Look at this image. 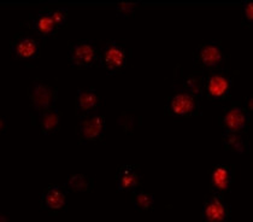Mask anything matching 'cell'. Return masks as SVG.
I'll return each instance as SVG.
<instances>
[{"mask_svg":"<svg viewBox=\"0 0 253 222\" xmlns=\"http://www.w3.org/2000/svg\"><path fill=\"white\" fill-rule=\"evenodd\" d=\"M140 6H141V2L140 1L137 2L122 1V2H117L115 9H116V13L118 17L129 18L140 9Z\"/></svg>","mask_w":253,"mask_h":222,"instance_id":"cell-22","label":"cell"},{"mask_svg":"<svg viewBox=\"0 0 253 222\" xmlns=\"http://www.w3.org/2000/svg\"><path fill=\"white\" fill-rule=\"evenodd\" d=\"M10 53L15 61L28 64L40 57V40L28 33H16L10 40Z\"/></svg>","mask_w":253,"mask_h":222,"instance_id":"cell-5","label":"cell"},{"mask_svg":"<svg viewBox=\"0 0 253 222\" xmlns=\"http://www.w3.org/2000/svg\"><path fill=\"white\" fill-rule=\"evenodd\" d=\"M251 114L243 105L225 106L223 114L218 117V125L223 132H244L246 133L250 128Z\"/></svg>","mask_w":253,"mask_h":222,"instance_id":"cell-9","label":"cell"},{"mask_svg":"<svg viewBox=\"0 0 253 222\" xmlns=\"http://www.w3.org/2000/svg\"><path fill=\"white\" fill-rule=\"evenodd\" d=\"M142 181V175L137 166L125 164L116 169V183L120 192H131L136 190Z\"/></svg>","mask_w":253,"mask_h":222,"instance_id":"cell-14","label":"cell"},{"mask_svg":"<svg viewBox=\"0 0 253 222\" xmlns=\"http://www.w3.org/2000/svg\"><path fill=\"white\" fill-rule=\"evenodd\" d=\"M68 187L65 185H51L41 193L40 207L51 215L64 212L67 209Z\"/></svg>","mask_w":253,"mask_h":222,"instance_id":"cell-13","label":"cell"},{"mask_svg":"<svg viewBox=\"0 0 253 222\" xmlns=\"http://www.w3.org/2000/svg\"><path fill=\"white\" fill-rule=\"evenodd\" d=\"M100 106V98L94 89H79L75 98V115L84 117L93 114Z\"/></svg>","mask_w":253,"mask_h":222,"instance_id":"cell-16","label":"cell"},{"mask_svg":"<svg viewBox=\"0 0 253 222\" xmlns=\"http://www.w3.org/2000/svg\"><path fill=\"white\" fill-rule=\"evenodd\" d=\"M204 74V95L212 104L223 105L230 99L233 92L234 78L232 73L222 68Z\"/></svg>","mask_w":253,"mask_h":222,"instance_id":"cell-1","label":"cell"},{"mask_svg":"<svg viewBox=\"0 0 253 222\" xmlns=\"http://www.w3.org/2000/svg\"><path fill=\"white\" fill-rule=\"evenodd\" d=\"M68 62L71 67L78 69L93 68L99 63V52L92 40H82L70 47Z\"/></svg>","mask_w":253,"mask_h":222,"instance_id":"cell-8","label":"cell"},{"mask_svg":"<svg viewBox=\"0 0 253 222\" xmlns=\"http://www.w3.org/2000/svg\"><path fill=\"white\" fill-rule=\"evenodd\" d=\"M204 80L205 74L203 73H194L191 75L182 78L181 80V89L183 91L194 95V97L203 98L204 97Z\"/></svg>","mask_w":253,"mask_h":222,"instance_id":"cell-18","label":"cell"},{"mask_svg":"<svg viewBox=\"0 0 253 222\" xmlns=\"http://www.w3.org/2000/svg\"><path fill=\"white\" fill-rule=\"evenodd\" d=\"M235 182V167L228 164H216L209 172L210 192L224 194L230 192Z\"/></svg>","mask_w":253,"mask_h":222,"instance_id":"cell-12","label":"cell"},{"mask_svg":"<svg viewBox=\"0 0 253 222\" xmlns=\"http://www.w3.org/2000/svg\"><path fill=\"white\" fill-rule=\"evenodd\" d=\"M241 22L243 26L251 28L253 24V2L245 0L241 2Z\"/></svg>","mask_w":253,"mask_h":222,"instance_id":"cell-23","label":"cell"},{"mask_svg":"<svg viewBox=\"0 0 253 222\" xmlns=\"http://www.w3.org/2000/svg\"><path fill=\"white\" fill-rule=\"evenodd\" d=\"M202 221L227 222L230 220V207L223 199V194L211 192L205 198L202 209Z\"/></svg>","mask_w":253,"mask_h":222,"instance_id":"cell-11","label":"cell"},{"mask_svg":"<svg viewBox=\"0 0 253 222\" xmlns=\"http://www.w3.org/2000/svg\"><path fill=\"white\" fill-rule=\"evenodd\" d=\"M27 97L29 99L32 115H38L54 108L58 99V89L47 81L35 79L27 87Z\"/></svg>","mask_w":253,"mask_h":222,"instance_id":"cell-2","label":"cell"},{"mask_svg":"<svg viewBox=\"0 0 253 222\" xmlns=\"http://www.w3.org/2000/svg\"><path fill=\"white\" fill-rule=\"evenodd\" d=\"M99 63L106 71V74L115 75L125 70L128 63V57H126V50L120 44H117L115 40H110L99 53Z\"/></svg>","mask_w":253,"mask_h":222,"instance_id":"cell-7","label":"cell"},{"mask_svg":"<svg viewBox=\"0 0 253 222\" xmlns=\"http://www.w3.org/2000/svg\"><path fill=\"white\" fill-rule=\"evenodd\" d=\"M225 59L223 46L219 41L200 44L193 53V65L199 68L203 73L222 69Z\"/></svg>","mask_w":253,"mask_h":222,"instance_id":"cell-3","label":"cell"},{"mask_svg":"<svg viewBox=\"0 0 253 222\" xmlns=\"http://www.w3.org/2000/svg\"><path fill=\"white\" fill-rule=\"evenodd\" d=\"M106 131V121L103 115L90 114L88 116L80 117L75 127V134L80 144L97 142L104 139Z\"/></svg>","mask_w":253,"mask_h":222,"instance_id":"cell-6","label":"cell"},{"mask_svg":"<svg viewBox=\"0 0 253 222\" xmlns=\"http://www.w3.org/2000/svg\"><path fill=\"white\" fill-rule=\"evenodd\" d=\"M21 26L29 28L41 39L56 37L60 29L54 20L52 9H43L38 15H30L28 20L22 22Z\"/></svg>","mask_w":253,"mask_h":222,"instance_id":"cell-10","label":"cell"},{"mask_svg":"<svg viewBox=\"0 0 253 222\" xmlns=\"http://www.w3.org/2000/svg\"><path fill=\"white\" fill-rule=\"evenodd\" d=\"M0 126H1V131H2V134H5L6 133V123H7V121H6V117H2L1 120H0Z\"/></svg>","mask_w":253,"mask_h":222,"instance_id":"cell-25","label":"cell"},{"mask_svg":"<svg viewBox=\"0 0 253 222\" xmlns=\"http://www.w3.org/2000/svg\"><path fill=\"white\" fill-rule=\"evenodd\" d=\"M131 203L137 212H150L153 209L156 203V198L153 194L148 193L146 191L134 190L131 191Z\"/></svg>","mask_w":253,"mask_h":222,"instance_id":"cell-20","label":"cell"},{"mask_svg":"<svg viewBox=\"0 0 253 222\" xmlns=\"http://www.w3.org/2000/svg\"><path fill=\"white\" fill-rule=\"evenodd\" d=\"M117 125L126 134L131 135V134L135 133L137 127L141 125V117L133 110L123 111L118 117Z\"/></svg>","mask_w":253,"mask_h":222,"instance_id":"cell-21","label":"cell"},{"mask_svg":"<svg viewBox=\"0 0 253 222\" xmlns=\"http://www.w3.org/2000/svg\"><path fill=\"white\" fill-rule=\"evenodd\" d=\"M62 116V111H59L56 108H52L38 115H32V120L33 125L38 123L39 130L43 135H52V134H56L60 130Z\"/></svg>","mask_w":253,"mask_h":222,"instance_id":"cell-15","label":"cell"},{"mask_svg":"<svg viewBox=\"0 0 253 222\" xmlns=\"http://www.w3.org/2000/svg\"><path fill=\"white\" fill-rule=\"evenodd\" d=\"M244 108L246 109V110L249 111L250 114H251L252 110H253V95L252 94H250L249 97L246 98V101H245Z\"/></svg>","mask_w":253,"mask_h":222,"instance_id":"cell-24","label":"cell"},{"mask_svg":"<svg viewBox=\"0 0 253 222\" xmlns=\"http://www.w3.org/2000/svg\"><path fill=\"white\" fill-rule=\"evenodd\" d=\"M166 111L175 120L198 116L200 115V98L194 97L183 89H178L175 94L167 98Z\"/></svg>","mask_w":253,"mask_h":222,"instance_id":"cell-4","label":"cell"},{"mask_svg":"<svg viewBox=\"0 0 253 222\" xmlns=\"http://www.w3.org/2000/svg\"><path fill=\"white\" fill-rule=\"evenodd\" d=\"M222 145L233 155H245L251 150L249 136L244 132H223Z\"/></svg>","mask_w":253,"mask_h":222,"instance_id":"cell-17","label":"cell"},{"mask_svg":"<svg viewBox=\"0 0 253 222\" xmlns=\"http://www.w3.org/2000/svg\"><path fill=\"white\" fill-rule=\"evenodd\" d=\"M65 186H67L69 191L90 193L94 188V180L84 174H74L69 177Z\"/></svg>","mask_w":253,"mask_h":222,"instance_id":"cell-19","label":"cell"}]
</instances>
